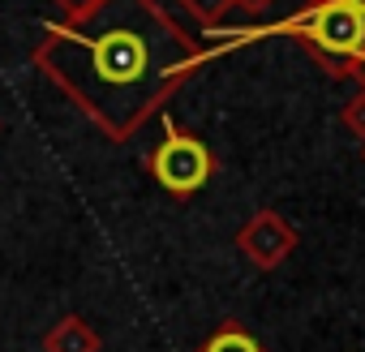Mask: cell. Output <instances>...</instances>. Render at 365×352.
I'll return each mask as SVG.
<instances>
[{"mask_svg":"<svg viewBox=\"0 0 365 352\" xmlns=\"http://www.w3.org/2000/svg\"><path fill=\"white\" fill-rule=\"evenodd\" d=\"M56 5L65 9V18H82L86 9H95V5H99V0H56Z\"/></svg>","mask_w":365,"mask_h":352,"instance_id":"obj_9","label":"cell"},{"mask_svg":"<svg viewBox=\"0 0 365 352\" xmlns=\"http://www.w3.org/2000/svg\"><path fill=\"white\" fill-rule=\"evenodd\" d=\"M176 5L185 9L198 26H207V31H211V26H220V22H224V14L232 9V0H176Z\"/></svg>","mask_w":365,"mask_h":352,"instance_id":"obj_7","label":"cell"},{"mask_svg":"<svg viewBox=\"0 0 365 352\" xmlns=\"http://www.w3.org/2000/svg\"><path fill=\"white\" fill-rule=\"evenodd\" d=\"M361 78H365V52H361Z\"/></svg>","mask_w":365,"mask_h":352,"instance_id":"obj_12","label":"cell"},{"mask_svg":"<svg viewBox=\"0 0 365 352\" xmlns=\"http://www.w3.org/2000/svg\"><path fill=\"white\" fill-rule=\"evenodd\" d=\"M339 5H348L352 14H361V18H365V0H339Z\"/></svg>","mask_w":365,"mask_h":352,"instance_id":"obj_11","label":"cell"},{"mask_svg":"<svg viewBox=\"0 0 365 352\" xmlns=\"http://www.w3.org/2000/svg\"><path fill=\"white\" fill-rule=\"evenodd\" d=\"M103 348V339H99V331L86 322V318H78V314H65L56 326H48V335H43V352H99Z\"/></svg>","mask_w":365,"mask_h":352,"instance_id":"obj_5","label":"cell"},{"mask_svg":"<svg viewBox=\"0 0 365 352\" xmlns=\"http://www.w3.org/2000/svg\"><path fill=\"white\" fill-rule=\"evenodd\" d=\"M198 352H267V348L258 343V335H254L250 326H241V322H220V326L207 335V343H202Z\"/></svg>","mask_w":365,"mask_h":352,"instance_id":"obj_6","label":"cell"},{"mask_svg":"<svg viewBox=\"0 0 365 352\" xmlns=\"http://www.w3.org/2000/svg\"><path fill=\"white\" fill-rule=\"evenodd\" d=\"M309 5H322V0H309Z\"/></svg>","mask_w":365,"mask_h":352,"instance_id":"obj_13","label":"cell"},{"mask_svg":"<svg viewBox=\"0 0 365 352\" xmlns=\"http://www.w3.org/2000/svg\"><path fill=\"white\" fill-rule=\"evenodd\" d=\"M146 167H150L155 185L163 194H172V198H194L211 181V176H215V155H211V146L202 138L168 125L163 138H159V146L150 150Z\"/></svg>","mask_w":365,"mask_h":352,"instance_id":"obj_3","label":"cell"},{"mask_svg":"<svg viewBox=\"0 0 365 352\" xmlns=\"http://www.w3.org/2000/svg\"><path fill=\"white\" fill-rule=\"evenodd\" d=\"M31 61L108 142H129L207 52L159 0H99L82 18L43 22Z\"/></svg>","mask_w":365,"mask_h":352,"instance_id":"obj_1","label":"cell"},{"mask_svg":"<svg viewBox=\"0 0 365 352\" xmlns=\"http://www.w3.org/2000/svg\"><path fill=\"white\" fill-rule=\"evenodd\" d=\"M284 31L297 35L331 78H361L365 18L352 14L348 5H339V0H322V5H309V14H305V18H292Z\"/></svg>","mask_w":365,"mask_h":352,"instance_id":"obj_2","label":"cell"},{"mask_svg":"<svg viewBox=\"0 0 365 352\" xmlns=\"http://www.w3.org/2000/svg\"><path fill=\"white\" fill-rule=\"evenodd\" d=\"M232 5H237V9H245V14H254V18H258V14H267V9H271V5H275V0H232Z\"/></svg>","mask_w":365,"mask_h":352,"instance_id":"obj_10","label":"cell"},{"mask_svg":"<svg viewBox=\"0 0 365 352\" xmlns=\"http://www.w3.org/2000/svg\"><path fill=\"white\" fill-rule=\"evenodd\" d=\"M339 120H344V129H348V133H356V138L365 142V95H356V99L344 108V116H339Z\"/></svg>","mask_w":365,"mask_h":352,"instance_id":"obj_8","label":"cell"},{"mask_svg":"<svg viewBox=\"0 0 365 352\" xmlns=\"http://www.w3.org/2000/svg\"><path fill=\"white\" fill-rule=\"evenodd\" d=\"M237 249H241L258 271H275V266L297 249V228H292L279 211H258V215H250V224L237 232Z\"/></svg>","mask_w":365,"mask_h":352,"instance_id":"obj_4","label":"cell"}]
</instances>
